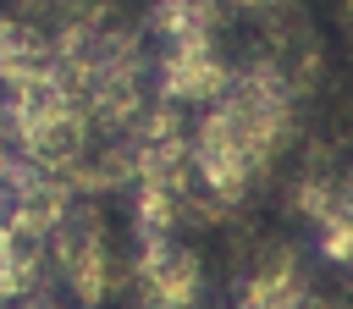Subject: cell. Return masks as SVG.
Segmentation results:
<instances>
[{"label":"cell","mask_w":353,"mask_h":309,"mask_svg":"<svg viewBox=\"0 0 353 309\" xmlns=\"http://www.w3.org/2000/svg\"><path fill=\"white\" fill-rule=\"evenodd\" d=\"M44 254L55 259V276L66 281V292L77 303H105L116 287V259H110V232L99 221V210L88 199H77L66 210V221L55 226V237L44 243Z\"/></svg>","instance_id":"obj_1"},{"label":"cell","mask_w":353,"mask_h":309,"mask_svg":"<svg viewBox=\"0 0 353 309\" xmlns=\"http://www.w3.org/2000/svg\"><path fill=\"white\" fill-rule=\"evenodd\" d=\"M193 177L199 188H210L215 199L226 204H243V193L265 177L259 160L248 154V143L232 132V121L221 116V105H210L199 121H193Z\"/></svg>","instance_id":"obj_2"},{"label":"cell","mask_w":353,"mask_h":309,"mask_svg":"<svg viewBox=\"0 0 353 309\" xmlns=\"http://www.w3.org/2000/svg\"><path fill=\"white\" fill-rule=\"evenodd\" d=\"M232 72L215 50V39H176V44H160L154 55V94L171 99V105H215L226 88H232Z\"/></svg>","instance_id":"obj_3"},{"label":"cell","mask_w":353,"mask_h":309,"mask_svg":"<svg viewBox=\"0 0 353 309\" xmlns=\"http://www.w3.org/2000/svg\"><path fill=\"white\" fill-rule=\"evenodd\" d=\"M127 281H132L143 309H193L204 292V265L193 248H182L171 237V243L138 248V259L127 265Z\"/></svg>","instance_id":"obj_4"},{"label":"cell","mask_w":353,"mask_h":309,"mask_svg":"<svg viewBox=\"0 0 353 309\" xmlns=\"http://www.w3.org/2000/svg\"><path fill=\"white\" fill-rule=\"evenodd\" d=\"M176 226H182V193L171 182H154V177L132 182V237H138V248L171 243Z\"/></svg>","instance_id":"obj_5"},{"label":"cell","mask_w":353,"mask_h":309,"mask_svg":"<svg viewBox=\"0 0 353 309\" xmlns=\"http://www.w3.org/2000/svg\"><path fill=\"white\" fill-rule=\"evenodd\" d=\"M309 287L292 265V254H270L248 281H243V309H303Z\"/></svg>","instance_id":"obj_6"},{"label":"cell","mask_w":353,"mask_h":309,"mask_svg":"<svg viewBox=\"0 0 353 309\" xmlns=\"http://www.w3.org/2000/svg\"><path fill=\"white\" fill-rule=\"evenodd\" d=\"M336 199H342V204H347V210H353V166H347V171H342V188H336Z\"/></svg>","instance_id":"obj_7"},{"label":"cell","mask_w":353,"mask_h":309,"mask_svg":"<svg viewBox=\"0 0 353 309\" xmlns=\"http://www.w3.org/2000/svg\"><path fill=\"white\" fill-rule=\"evenodd\" d=\"M0 309H55V303H39V298H22V303H0Z\"/></svg>","instance_id":"obj_8"},{"label":"cell","mask_w":353,"mask_h":309,"mask_svg":"<svg viewBox=\"0 0 353 309\" xmlns=\"http://www.w3.org/2000/svg\"><path fill=\"white\" fill-rule=\"evenodd\" d=\"M94 6H99V11H105V6H110V0H94Z\"/></svg>","instance_id":"obj_9"}]
</instances>
